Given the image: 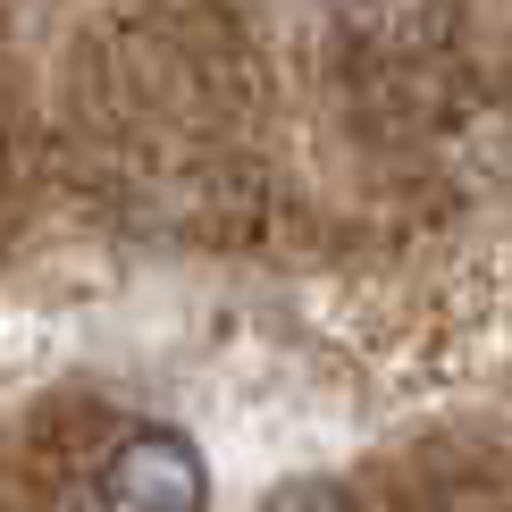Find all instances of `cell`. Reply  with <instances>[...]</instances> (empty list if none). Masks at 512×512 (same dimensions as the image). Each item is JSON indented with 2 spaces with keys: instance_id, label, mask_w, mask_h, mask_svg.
Wrapping results in <instances>:
<instances>
[{
  "instance_id": "cell-2",
  "label": "cell",
  "mask_w": 512,
  "mask_h": 512,
  "mask_svg": "<svg viewBox=\"0 0 512 512\" xmlns=\"http://www.w3.org/2000/svg\"><path fill=\"white\" fill-rule=\"evenodd\" d=\"M261 512H361L336 479H286V487H269V504Z\"/></svg>"
},
{
  "instance_id": "cell-1",
  "label": "cell",
  "mask_w": 512,
  "mask_h": 512,
  "mask_svg": "<svg viewBox=\"0 0 512 512\" xmlns=\"http://www.w3.org/2000/svg\"><path fill=\"white\" fill-rule=\"evenodd\" d=\"M101 512H210V471L185 429H126L101 454Z\"/></svg>"
}]
</instances>
